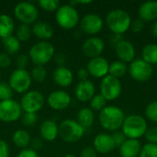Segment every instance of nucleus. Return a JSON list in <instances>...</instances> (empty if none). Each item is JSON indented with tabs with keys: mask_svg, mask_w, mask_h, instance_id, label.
Listing matches in <instances>:
<instances>
[{
	"mask_svg": "<svg viewBox=\"0 0 157 157\" xmlns=\"http://www.w3.org/2000/svg\"><path fill=\"white\" fill-rule=\"evenodd\" d=\"M1 43L5 50V52H6L9 55L17 54L21 48V42L17 40V38L15 35H11L7 38L3 39L1 40Z\"/></svg>",
	"mask_w": 157,
	"mask_h": 157,
	"instance_id": "28",
	"label": "nucleus"
},
{
	"mask_svg": "<svg viewBox=\"0 0 157 157\" xmlns=\"http://www.w3.org/2000/svg\"><path fill=\"white\" fill-rule=\"evenodd\" d=\"M76 75H77V77H78V79L80 81L87 80L88 76H89V74H88V71L86 70V68H80V69H78Z\"/></svg>",
	"mask_w": 157,
	"mask_h": 157,
	"instance_id": "49",
	"label": "nucleus"
},
{
	"mask_svg": "<svg viewBox=\"0 0 157 157\" xmlns=\"http://www.w3.org/2000/svg\"><path fill=\"white\" fill-rule=\"evenodd\" d=\"M23 114L19 102L11 98L0 101V121L10 123L18 121Z\"/></svg>",
	"mask_w": 157,
	"mask_h": 157,
	"instance_id": "12",
	"label": "nucleus"
},
{
	"mask_svg": "<svg viewBox=\"0 0 157 157\" xmlns=\"http://www.w3.org/2000/svg\"><path fill=\"white\" fill-rule=\"evenodd\" d=\"M14 95V91L6 82H0V101L11 99Z\"/></svg>",
	"mask_w": 157,
	"mask_h": 157,
	"instance_id": "36",
	"label": "nucleus"
},
{
	"mask_svg": "<svg viewBox=\"0 0 157 157\" xmlns=\"http://www.w3.org/2000/svg\"><path fill=\"white\" fill-rule=\"evenodd\" d=\"M55 21L63 29H73L79 24V13L76 7L69 3L61 5L55 11Z\"/></svg>",
	"mask_w": 157,
	"mask_h": 157,
	"instance_id": "5",
	"label": "nucleus"
},
{
	"mask_svg": "<svg viewBox=\"0 0 157 157\" xmlns=\"http://www.w3.org/2000/svg\"><path fill=\"white\" fill-rule=\"evenodd\" d=\"M29 56L24 54V53H19L17 55L16 57V64H17V68L19 69H26L28 63H29Z\"/></svg>",
	"mask_w": 157,
	"mask_h": 157,
	"instance_id": "41",
	"label": "nucleus"
},
{
	"mask_svg": "<svg viewBox=\"0 0 157 157\" xmlns=\"http://www.w3.org/2000/svg\"><path fill=\"white\" fill-rule=\"evenodd\" d=\"M32 82L30 72H29L27 69L19 68L13 70L8 79V85L14 93L17 94H25L28 92L32 85Z\"/></svg>",
	"mask_w": 157,
	"mask_h": 157,
	"instance_id": "8",
	"label": "nucleus"
},
{
	"mask_svg": "<svg viewBox=\"0 0 157 157\" xmlns=\"http://www.w3.org/2000/svg\"><path fill=\"white\" fill-rule=\"evenodd\" d=\"M115 52L119 61L123 63H132L135 60V48L133 44L126 40H121L115 45Z\"/></svg>",
	"mask_w": 157,
	"mask_h": 157,
	"instance_id": "18",
	"label": "nucleus"
},
{
	"mask_svg": "<svg viewBox=\"0 0 157 157\" xmlns=\"http://www.w3.org/2000/svg\"><path fill=\"white\" fill-rule=\"evenodd\" d=\"M105 49V42L99 37L92 36L85 40L82 44V52L83 54L89 58H96L101 56Z\"/></svg>",
	"mask_w": 157,
	"mask_h": 157,
	"instance_id": "15",
	"label": "nucleus"
},
{
	"mask_svg": "<svg viewBox=\"0 0 157 157\" xmlns=\"http://www.w3.org/2000/svg\"><path fill=\"white\" fill-rule=\"evenodd\" d=\"M31 139L32 138L29 132L24 129H18L15 131L12 135V142L14 145L21 150L29 148V146L30 145Z\"/></svg>",
	"mask_w": 157,
	"mask_h": 157,
	"instance_id": "25",
	"label": "nucleus"
},
{
	"mask_svg": "<svg viewBox=\"0 0 157 157\" xmlns=\"http://www.w3.org/2000/svg\"><path fill=\"white\" fill-rule=\"evenodd\" d=\"M107 102L108 101L104 98L103 96H101L100 94H96L89 101V108L93 111L100 112L107 106Z\"/></svg>",
	"mask_w": 157,
	"mask_h": 157,
	"instance_id": "33",
	"label": "nucleus"
},
{
	"mask_svg": "<svg viewBox=\"0 0 157 157\" xmlns=\"http://www.w3.org/2000/svg\"><path fill=\"white\" fill-rule=\"evenodd\" d=\"M0 82H1V74H0Z\"/></svg>",
	"mask_w": 157,
	"mask_h": 157,
	"instance_id": "55",
	"label": "nucleus"
},
{
	"mask_svg": "<svg viewBox=\"0 0 157 157\" xmlns=\"http://www.w3.org/2000/svg\"><path fill=\"white\" fill-rule=\"evenodd\" d=\"M16 27L13 18L6 14H0V39L14 35Z\"/></svg>",
	"mask_w": 157,
	"mask_h": 157,
	"instance_id": "26",
	"label": "nucleus"
},
{
	"mask_svg": "<svg viewBox=\"0 0 157 157\" xmlns=\"http://www.w3.org/2000/svg\"><path fill=\"white\" fill-rule=\"evenodd\" d=\"M139 157H157V144L147 143L142 146Z\"/></svg>",
	"mask_w": 157,
	"mask_h": 157,
	"instance_id": "37",
	"label": "nucleus"
},
{
	"mask_svg": "<svg viewBox=\"0 0 157 157\" xmlns=\"http://www.w3.org/2000/svg\"><path fill=\"white\" fill-rule=\"evenodd\" d=\"M152 34L157 38V20H155L154 23H153V26H152Z\"/></svg>",
	"mask_w": 157,
	"mask_h": 157,
	"instance_id": "52",
	"label": "nucleus"
},
{
	"mask_svg": "<svg viewBox=\"0 0 157 157\" xmlns=\"http://www.w3.org/2000/svg\"><path fill=\"white\" fill-rule=\"evenodd\" d=\"M109 63L108 60L102 56L89 59L86 64V70L89 75L95 78H104L109 75Z\"/></svg>",
	"mask_w": 157,
	"mask_h": 157,
	"instance_id": "16",
	"label": "nucleus"
},
{
	"mask_svg": "<svg viewBox=\"0 0 157 157\" xmlns=\"http://www.w3.org/2000/svg\"><path fill=\"white\" fill-rule=\"evenodd\" d=\"M109 157H116V156H109Z\"/></svg>",
	"mask_w": 157,
	"mask_h": 157,
	"instance_id": "56",
	"label": "nucleus"
},
{
	"mask_svg": "<svg viewBox=\"0 0 157 157\" xmlns=\"http://www.w3.org/2000/svg\"><path fill=\"white\" fill-rule=\"evenodd\" d=\"M95 121L94 111L87 107L82 108L78 110L76 115V121L86 130L90 128Z\"/></svg>",
	"mask_w": 157,
	"mask_h": 157,
	"instance_id": "27",
	"label": "nucleus"
},
{
	"mask_svg": "<svg viewBox=\"0 0 157 157\" xmlns=\"http://www.w3.org/2000/svg\"><path fill=\"white\" fill-rule=\"evenodd\" d=\"M144 137L147 140L148 144H157V126L148 128L144 134Z\"/></svg>",
	"mask_w": 157,
	"mask_h": 157,
	"instance_id": "39",
	"label": "nucleus"
},
{
	"mask_svg": "<svg viewBox=\"0 0 157 157\" xmlns=\"http://www.w3.org/2000/svg\"><path fill=\"white\" fill-rule=\"evenodd\" d=\"M13 13L20 24L33 25L39 17V10L37 6L29 1H21L17 3L14 6Z\"/></svg>",
	"mask_w": 157,
	"mask_h": 157,
	"instance_id": "7",
	"label": "nucleus"
},
{
	"mask_svg": "<svg viewBox=\"0 0 157 157\" xmlns=\"http://www.w3.org/2000/svg\"><path fill=\"white\" fill-rule=\"evenodd\" d=\"M55 48L50 41L40 40L34 43L29 51V58L34 65H45L54 56Z\"/></svg>",
	"mask_w": 157,
	"mask_h": 157,
	"instance_id": "4",
	"label": "nucleus"
},
{
	"mask_svg": "<svg viewBox=\"0 0 157 157\" xmlns=\"http://www.w3.org/2000/svg\"><path fill=\"white\" fill-rule=\"evenodd\" d=\"M92 3V0H74L69 2L70 5H72L73 6H75L77 5H89Z\"/></svg>",
	"mask_w": 157,
	"mask_h": 157,
	"instance_id": "50",
	"label": "nucleus"
},
{
	"mask_svg": "<svg viewBox=\"0 0 157 157\" xmlns=\"http://www.w3.org/2000/svg\"><path fill=\"white\" fill-rule=\"evenodd\" d=\"M96 95L95 84L89 79L79 81L75 88V96L80 102H89Z\"/></svg>",
	"mask_w": 157,
	"mask_h": 157,
	"instance_id": "17",
	"label": "nucleus"
},
{
	"mask_svg": "<svg viewBox=\"0 0 157 157\" xmlns=\"http://www.w3.org/2000/svg\"><path fill=\"white\" fill-rule=\"evenodd\" d=\"M63 157H75V155H73V154H67V155H65Z\"/></svg>",
	"mask_w": 157,
	"mask_h": 157,
	"instance_id": "53",
	"label": "nucleus"
},
{
	"mask_svg": "<svg viewBox=\"0 0 157 157\" xmlns=\"http://www.w3.org/2000/svg\"><path fill=\"white\" fill-rule=\"evenodd\" d=\"M47 70L43 65H34L30 71L32 81L36 83H43L47 78Z\"/></svg>",
	"mask_w": 157,
	"mask_h": 157,
	"instance_id": "32",
	"label": "nucleus"
},
{
	"mask_svg": "<svg viewBox=\"0 0 157 157\" xmlns=\"http://www.w3.org/2000/svg\"><path fill=\"white\" fill-rule=\"evenodd\" d=\"M1 47H2V43H1V40H0V50H1Z\"/></svg>",
	"mask_w": 157,
	"mask_h": 157,
	"instance_id": "54",
	"label": "nucleus"
},
{
	"mask_svg": "<svg viewBox=\"0 0 157 157\" xmlns=\"http://www.w3.org/2000/svg\"><path fill=\"white\" fill-rule=\"evenodd\" d=\"M21 122L26 127H33L35 123L38 121L37 113H28L24 112L21 116Z\"/></svg>",
	"mask_w": 157,
	"mask_h": 157,
	"instance_id": "38",
	"label": "nucleus"
},
{
	"mask_svg": "<svg viewBox=\"0 0 157 157\" xmlns=\"http://www.w3.org/2000/svg\"><path fill=\"white\" fill-rule=\"evenodd\" d=\"M111 137L113 139V142H114L115 146L116 147H119V148L127 140V137L124 135V133L121 131H116V132H112L111 133Z\"/></svg>",
	"mask_w": 157,
	"mask_h": 157,
	"instance_id": "40",
	"label": "nucleus"
},
{
	"mask_svg": "<svg viewBox=\"0 0 157 157\" xmlns=\"http://www.w3.org/2000/svg\"><path fill=\"white\" fill-rule=\"evenodd\" d=\"M93 147L97 153L101 155H107L111 153L115 148V144L111 134L98 133L93 140Z\"/></svg>",
	"mask_w": 157,
	"mask_h": 157,
	"instance_id": "19",
	"label": "nucleus"
},
{
	"mask_svg": "<svg viewBox=\"0 0 157 157\" xmlns=\"http://www.w3.org/2000/svg\"><path fill=\"white\" fill-rule=\"evenodd\" d=\"M40 138L45 142H53L59 136V126L52 120H46L40 125Z\"/></svg>",
	"mask_w": 157,
	"mask_h": 157,
	"instance_id": "20",
	"label": "nucleus"
},
{
	"mask_svg": "<svg viewBox=\"0 0 157 157\" xmlns=\"http://www.w3.org/2000/svg\"><path fill=\"white\" fill-rule=\"evenodd\" d=\"M121 40H122V39H121V35H116V34H113V36L111 37V42L114 44V46H115L118 42H120Z\"/></svg>",
	"mask_w": 157,
	"mask_h": 157,
	"instance_id": "51",
	"label": "nucleus"
},
{
	"mask_svg": "<svg viewBox=\"0 0 157 157\" xmlns=\"http://www.w3.org/2000/svg\"><path fill=\"white\" fill-rule=\"evenodd\" d=\"M59 136L61 139L69 144H74L81 140L85 134L86 130L75 120L65 119L60 122Z\"/></svg>",
	"mask_w": 157,
	"mask_h": 157,
	"instance_id": "6",
	"label": "nucleus"
},
{
	"mask_svg": "<svg viewBox=\"0 0 157 157\" xmlns=\"http://www.w3.org/2000/svg\"><path fill=\"white\" fill-rule=\"evenodd\" d=\"M79 26L85 34L90 35L92 37L102 30L104 27V21L99 15L95 13H88L80 19Z\"/></svg>",
	"mask_w": 157,
	"mask_h": 157,
	"instance_id": "13",
	"label": "nucleus"
},
{
	"mask_svg": "<svg viewBox=\"0 0 157 157\" xmlns=\"http://www.w3.org/2000/svg\"><path fill=\"white\" fill-rule=\"evenodd\" d=\"M142 149V144L139 140L127 139L119 148L120 155L121 157L139 156Z\"/></svg>",
	"mask_w": 157,
	"mask_h": 157,
	"instance_id": "24",
	"label": "nucleus"
},
{
	"mask_svg": "<svg viewBox=\"0 0 157 157\" xmlns=\"http://www.w3.org/2000/svg\"><path fill=\"white\" fill-rule=\"evenodd\" d=\"M52 60L54 63L57 65V67H61V66H65V63L67 62V57L63 52H57V53H54Z\"/></svg>",
	"mask_w": 157,
	"mask_h": 157,
	"instance_id": "43",
	"label": "nucleus"
},
{
	"mask_svg": "<svg viewBox=\"0 0 157 157\" xmlns=\"http://www.w3.org/2000/svg\"><path fill=\"white\" fill-rule=\"evenodd\" d=\"M139 18L145 22H155L157 20V1H146L141 4L138 9Z\"/></svg>",
	"mask_w": 157,
	"mask_h": 157,
	"instance_id": "23",
	"label": "nucleus"
},
{
	"mask_svg": "<svg viewBox=\"0 0 157 157\" xmlns=\"http://www.w3.org/2000/svg\"><path fill=\"white\" fill-rule=\"evenodd\" d=\"M43 146V140L40 137H34L30 142V148L36 152L40 150Z\"/></svg>",
	"mask_w": 157,
	"mask_h": 157,
	"instance_id": "46",
	"label": "nucleus"
},
{
	"mask_svg": "<svg viewBox=\"0 0 157 157\" xmlns=\"http://www.w3.org/2000/svg\"><path fill=\"white\" fill-rule=\"evenodd\" d=\"M98 153L93 146H86L82 149L80 153V157H97Z\"/></svg>",
	"mask_w": 157,
	"mask_h": 157,
	"instance_id": "45",
	"label": "nucleus"
},
{
	"mask_svg": "<svg viewBox=\"0 0 157 157\" xmlns=\"http://www.w3.org/2000/svg\"><path fill=\"white\" fill-rule=\"evenodd\" d=\"M128 73V66L125 63L121 61H115L111 63H109V75L120 79L121 77H123Z\"/></svg>",
	"mask_w": 157,
	"mask_h": 157,
	"instance_id": "30",
	"label": "nucleus"
},
{
	"mask_svg": "<svg viewBox=\"0 0 157 157\" xmlns=\"http://www.w3.org/2000/svg\"><path fill=\"white\" fill-rule=\"evenodd\" d=\"M12 59L9 54L6 52H0V68H7L11 65Z\"/></svg>",
	"mask_w": 157,
	"mask_h": 157,
	"instance_id": "44",
	"label": "nucleus"
},
{
	"mask_svg": "<svg viewBox=\"0 0 157 157\" xmlns=\"http://www.w3.org/2000/svg\"><path fill=\"white\" fill-rule=\"evenodd\" d=\"M142 59L147 63L157 64V44L148 43L142 50Z\"/></svg>",
	"mask_w": 157,
	"mask_h": 157,
	"instance_id": "29",
	"label": "nucleus"
},
{
	"mask_svg": "<svg viewBox=\"0 0 157 157\" xmlns=\"http://www.w3.org/2000/svg\"><path fill=\"white\" fill-rule=\"evenodd\" d=\"M39 6L47 11V12H52V11H56L60 6H61V2L59 0H40L38 2Z\"/></svg>",
	"mask_w": 157,
	"mask_h": 157,
	"instance_id": "34",
	"label": "nucleus"
},
{
	"mask_svg": "<svg viewBox=\"0 0 157 157\" xmlns=\"http://www.w3.org/2000/svg\"><path fill=\"white\" fill-rule=\"evenodd\" d=\"M128 73L130 76L136 82H147L154 74L153 66L143 59L133 60L128 66Z\"/></svg>",
	"mask_w": 157,
	"mask_h": 157,
	"instance_id": "11",
	"label": "nucleus"
},
{
	"mask_svg": "<svg viewBox=\"0 0 157 157\" xmlns=\"http://www.w3.org/2000/svg\"><path fill=\"white\" fill-rule=\"evenodd\" d=\"M100 95L104 97L107 101H113L120 98L122 92V86L120 79L115 78L109 75L101 79L99 86Z\"/></svg>",
	"mask_w": 157,
	"mask_h": 157,
	"instance_id": "10",
	"label": "nucleus"
},
{
	"mask_svg": "<svg viewBox=\"0 0 157 157\" xmlns=\"http://www.w3.org/2000/svg\"><path fill=\"white\" fill-rule=\"evenodd\" d=\"M125 117L126 116L121 108L109 105L99 112L98 121L104 130L114 132L121 129Z\"/></svg>",
	"mask_w": 157,
	"mask_h": 157,
	"instance_id": "1",
	"label": "nucleus"
},
{
	"mask_svg": "<svg viewBox=\"0 0 157 157\" xmlns=\"http://www.w3.org/2000/svg\"><path fill=\"white\" fill-rule=\"evenodd\" d=\"M32 35L42 41H49L53 36V28L52 25L43 20H37L32 26Z\"/></svg>",
	"mask_w": 157,
	"mask_h": 157,
	"instance_id": "22",
	"label": "nucleus"
},
{
	"mask_svg": "<svg viewBox=\"0 0 157 157\" xmlns=\"http://www.w3.org/2000/svg\"><path fill=\"white\" fill-rule=\"evenodd\" d=\"M130 29H132V32H134V33H139V32H141V31L144 30V22L143 20H141L140 18L132 20Z\"/></svg>",
	"mask_w": 157,
	"mask_h": 157,
	"instance_id": "42",
	"label": "nucleus"
},
{
	"mask_svg": "<svg viewBox=\"0 0 157 157\" xmlns=\"http://www.w3.org/2000/svg\"><path fill=\"white\" fill-rule=\"evenodd\" d=\"M105 22L108 29L113 34L122 35L128 29H130L132 17L127 11L117 8L110 10L107 14Z\"/></svg>",
	"mask_w": 157,
	"mask_h": 157,
	"instance_id": "2",
	"label": "nucleus"
},
{
	"mask_svg": "<svg viewBox=\"0 0 157 157\" xmlns=\"http://www.w3.org/2000/svg\"><path fill=\"white\" fill-rule=\"evenodd\" d=\"M15 36L20 42L28 41L32 36L31 26L27 24H19L15 29Z\"/></svg>",
	"mask_w": 157,
	"mask_h": 157,
	"instance_id": "31",
	"label": "nucleus"
},
{
	"mask_svg": "<svg viewBox=\"0 0 157 157\" xmlns=\"http://www.w3.org/2000/svg\"><path fill=\"white\" fill-rule=\"evenodd\" d=\"M52 79L58 86L68 87L74 81V74L66 66L56 67L52 73Z\"/></svg>",
	"mask_w": 157,
	"mask_h": 157,
	"instance_id": "21",
	"label": "nucleus"
},
{
	"mask_svg": "<svg viewBox=\"0 0 157 157\" xmlns=\"http://www.w3.org/2000/svg\"><path fill=\"white\" fill-rule=\"evenodd\" d=\"M45 102L42 93L37 90H29L22 95L19 104L23 112L37 113L43 108Z\"/></svg>",
	"mask_w": 157,
	"mask_h": 157,
	"instance_id": "9",
	"label": "nucleus"
},
{
	"mask_svg": "<svg viewBox=\"0 0 157 157\" xmlns=\"http://www.w3.org/2000/svg\"><path fill=\"white\" fill-rule=\"evenodd\" d=\"M71 96L64 90H54L51 92L47 98L46 103L53 110H64L71 104Z\"/></svg>",
	"mask_w": 157,
	"mask_h": 157,
	"instance_id": "14",
	"label": "nucleus"
},
{
	"mask_svg": "<svg viewBox=\"0 0 157 157\" xmlns=\"http://www.w3.org/2000/svg\"><path fill=\"white\" fill-rule=\"evenodd\" d=\"M148 129L145 118L138 114H131L126 116L121 126V132L127 139L138 140L144 136Z\"/></svg>",
	"mask_w": 157,
	"mask_h": 157,
	"instance_id": "3",
	"label": "nucleus"
},
{
	"mask_svg": "<svg viewBox=\"0 0 157 157\" xmlns=\"http://www.w3.org/2000/svg\"><path fill=\"white\" fill-rule=\"evenodd\" d=\"M9 156H10V150H9L8 144L4 140H0V157Z\"/></svg>",
	"mask_w": 157,
	"mask_h": 157,
	"instance_id": "47",
	"label": "nucleus"
},
{
	"mask_svg": "<svg viewBox=\"0 0 157 157\" xmlns=\"http://www.w3.org/2000/svg\"><path fill=\"white\" fill-rule=\"evenodd\" d=\"M17 157H40L38 155V152L32 150L31 148H26L23 150H20Z\"/></svg>",
	"mask_w": 157,
	"mask_h": 157,
	"instance_id": "48",
	"label": "nucleus"
},
{
	"mask_svg": "<svg viewBox=\"0 0 157 157\" xmlns=\"http://www.w3.org/2000/svg\"><path fill=\"white\" fill-rule=\"evenodd\" d=\"M144 114L147 120L154 123H157V100L152 101L146 106Z\"/></svg>",
	"mask_w": 157,
	"mask_h": 157,
	"instance_id": "35",
	"label": "nucleus"
}]
</instances>
